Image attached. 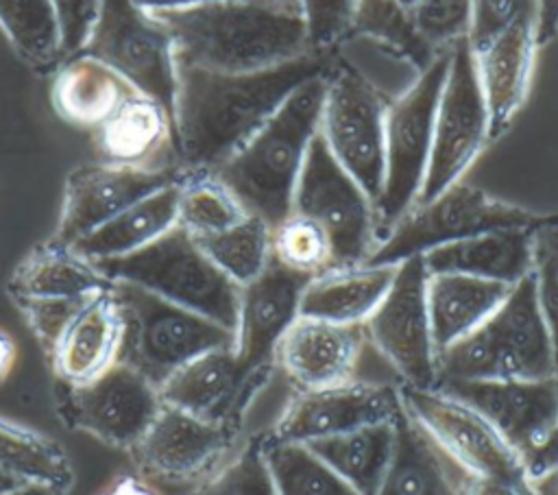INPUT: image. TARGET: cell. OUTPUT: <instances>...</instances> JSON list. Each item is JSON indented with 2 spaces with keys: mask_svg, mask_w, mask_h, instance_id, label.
I'll list each match as a JSON object with an SVG mask.
<instances>
[{
  "mask_svg": "<svg viewBox=\"0 0 558 495\" xmlns=\"http://www.w3.org/2000/svg\"><path fill=\"white\" fill-rule=\"evenodd\" d=\"M336 52H310L257 72H214L177 63L172 153L181 170H216L303 83L325 74Z\"/></svg>",
  "mask_w": 558,
  "mask_h": 495,
  "instance_id": "1",
  "label": "cell"
},
{
  "mask_svg": "<svg viewBox=\"0 0 558 495\" xmlns=\"http://www.w3.org/2000/svg\"><path fill=\"white\" fill-rule=\"evenodd\" d=\"M170 35L177 63L257 72L314 52L301 13L259 0H209L150 13Z\"/></svg>",
  "mask_w": 558,
  "mask_h": 495,
  "instance_id": "2",
  "label": "cell"
},
{
  "mask_svg": "<svg viewBox=\"0 0 558 495\" xmlns=\"http://www.w3.org/2000/svg\"><path fill=\"white\" fill-rule=\"evenodd\" d=\"M327 72L294 89L279 109L214 170L246 212L259 216L270 227L292 212L294 188L307 148L318 133Z\"/></svg>",
  "mask_w": 558,
  "mask_h": 495,
  "instance_id": "3",
  "label": "cell"
},
{
  "mask_svg": "<svg viewBox=\"0 0 558 495\" xmlns=\"http://www.w3.org/2000/svg\"><path fill=\"white\" fill-rule=\"evenodd\" d=\"M438 382L554 379V351L534 281L514 283L504 303L469 336L436 355Z\"/></svg>",
  "mask_w": 558,
  "mask_h": 495,
  "instance_id": "4",
  "label": "cell"
},
{
  "mask_svg": "<svg viewBox=\"0 0 558 495\" xmlns=\"http://www.w3.org/2000/svg\"><path fill=\"white\" fill-rule=\"evenodd\" d=\"M94 264L111 283L124 281L140 286L231 331L235 329L240 286L233 283L207 257L196 238L179 225L135 253Z\"/></svg>",
  "mask_w": 558,
  "mask_h": 495,
  "instance_id": "5",
  "label": "cell"
},
{
  "mask_svg": "<svg viewBox=\"0 0 558 495\" xmlns=\"http://www.w3.org/2000/svg\"><path fill=\"white\" fill-rule=\"evenodd\" d=\"M111 292L122 325L118 362L140 371L157 388L190 360L233 347L231 329L140 286L113 281Z\"/></svg>",
  "mask_w": 558,
  "mask_h": 495,
  "instance_id": "6",
  "label": "cell"
},
{
  "mask_svg": "<svg viewBox=\"0 0 558 495\" xmlns=\"http://www.w3.org/2000/svg\"><path fill=\"white\" fill-rule=\"evenodd\" d=\"M547 214L501 201L464 179L416 203L373 249L364 264L397 266L410 257L495 229H534Z\"/></svg>",
  "mask_w": 558,
  "mask_h": 495,
  "instance_id": "7",
  "label": "cell"
},
{
  "mask_svg": "<svg viewBox=\"0 0 558 495\" xmlns=\"http://www.w3.org/2000/svg\"><path fill=\"white\" fill-rule=\"evenodd\" d=\"M447 63L449 50L438 52L397 98L388 100L384 188L375 203L379 240L416 205L421 194Z\"/></svg>",
  "mask_w": 558,
  "mask_h": 495,
  "instance_id": "8",
  "label": "cell"
},
{
  "mask_svg": "<svg viewBox=\"0 0 558 495\" xmlns=\"http://www.w3.org/2000/svg\"><path fill=\"white\" fill-rule=\"evenodd\" d=\"M405 416L464 473L512 482L527 491L523 456L475 408L451 393L397 384Z\"/></svg>",
  "mask_w": 558,
  "mask_h": 495,
  "instance_id": "9",
  "label": "cell"
},
{
  "mask_svg": "<svg viewBox=\"0 0 558 495\" xmlns=\"http://www.w3.org/2000/svg\"><path fill=\"white\" fill-rule=\"evenodd\" d=\"M388 100L353 65L333 59L325 76L318 133L338 164L377 203L386 170Z\"/></svg>",
  "mask_w": 558,
  "mask_h": 495,
  "instance_id": "10",
  "label": "cell"
},
{
  "mask_svg": "<svg viewBox=\"0 0 558 495\" xmlns=\"http://www.w3.org/2000/svg\"><path fill=\"white\" fill-rule=\"evenodd\" d=\"M490 142V118L469 39L449 48L445 83L436 105L432 150L416 203L429 201L464 179Z\"/></svg>",
  "mask_w": 558,
  "mask_h": 495,
  "instance_id": "11",
  "label": "cell"
},
{
  "mask_svg": "<svg viewBox=\"0 0 558 495\" xmlns=\"http://www.w3.org/2000/svg\"><path fill=\"white\" fill-rule=\"evenodd\" d=\"M240 423H214L161 403L150 427L129 449L137 475L183 495L214 475L244 440Z\"/></svg>",
  "mask_w": 558,
  "mask_h": 495,
  "instance_id": "12",
  "label": "cell"
},
{
  "mask_svg": "<svg viewBox=\"0 0 558 495\" xmlns=\"http://www.w3.org/2000/svg\"><path fill=\"white\" fill-rule=\"evenodd\" d=\"M292 212L316 220L327 231L336 266L364 264L379 242L375 203L338 164L320 133L307 148Z\"/></svg>",
  "mask_w": 558,
  "mask_h": 495,
  "instance_id": "13",
  "label": "cell"
},
{
  "mask_svg": "<svg viewBox=\"0 0 558 495\" xmlns=\"http://www.w3.org/2000/svg\"><path fill=\"white\" fill-rule=\"evenodd\" d=\"M81 52L111 68L137 94L157 100L174 118V44L150 13L131 0H102L98 22Z\"/></svg>",
  "mask_w": 558,
  "mask_h": 495,
  "instance_id": "14",
  "label": "cell"
},
{
  "mask_svg": "<svg viewBox=\"0 0 558 495\" xmlns=\"http://www.w3.org/2000/svg\"><path fill=\"white\" fill-rule=\"evenodd\" d=\"M425 286L421 257L397 264L388 292L364 323L371 349L395 371L401 386L429 388L438 377Z\"/></svg>",
  "mask_w": 558,
  "mask_h": 495,
  "instance_id": "15",
  "label": "cell"
},
{
  "mask_svg": "<svg viewBox=\"0 0 558 495\" xmlns=\"http://www.w3.org/2000/svg\"><path fill=\"white\" fill-rule=\"evenodd\" d=\"M61 386L59 412L65 423L126 451L144 436L161 410L157 386L122 362H116L87 384Z\"/></svg>",
  "mask_w": 558,
  "mask_h": 495,
  "instance_id": "16",
  "label": "cell"
},
{
  "mask_svg": "<svg viewBox=\"0 0 558 495\" xmlns=\"http://www.w3.org/2000/svg\"><path fill=\"white\" fill-rule=\"evenodd\" d=\"M179 166L81 164L68 172L52 240L74 244L140 198L181 179Z\"/></svg>",
  "mask_w": 558,
  "mask_h": 495,
  "instance_id": "17",
  "label": "cell"
},
{
  "mask_svg": "<svg viewBox=\"0 0 558 495\" xmlns=\"http://www.w3.org/2000/svg\"><path fill=\"white\" fill-rule=\"evenodd\" d=\"M401 412L397 384L353 379L333 388L294 390L266 436L283 443H312L395 421Z\"/></svg>",
  "mask_w": 558,
  "mask_h": 495,
  "instance_id": "18",
  "label": "cell"
},
{
  "mask_svg": "<svg viewBox=\"0 0 558 495\" xmlns=\"http://www.w3.org/2000/svg\"><path fill=\"white\" fill-rule=\"evenodd\" d=\"M307 281L270 262L264 273L240 288L233 351L251 379L266 382L275 371V349L286 329L299 318Z\"/></svg>",
  "mask_w": 558,
  "mask_h": 495,
  "instance_id": "19",
  "label": "cell"
},
{
  "mask_svg": "<svg viewBox=\"0 0 558 495\" xmlns=\"http://www.w3.org/2000/svg\"><path fill=\"white\" fill-rule=\"evenodd\" d=\"M368 349L364 325L299 316L275 349V371L292 390H320L357 379Z\"/></svg>",
  "mask_w": 558,
  "mask_h": 495,
  "instance_id": "20",
  "label": "cell"
},
{
  "mask_svg": "<svg viewBox=\"0 0 558 495\" xmlns=\"http://www.w3.org/2000/svg\"><path fill=\"white\" fill-rule=\"evenodd\" d=\"M436 386L475 408L523 460L558 419L554 379H473L438 382Z\"/></svg>",
  "mask_w": 558,
  "mask_h": 495,
  "instance_id": "21",
  "label": "cell"
},
{
  "mask_svg": "<svg viewBox=\"0 0 558 495\" xmlns=\"http://www.w3.org/2000/svg\"><path fill=\"white\" fill-rule=\"evenodd\" d=\"M264 384L242 371L233 347H220L177 369L157 390L163 406L205 421L242 425L251 399Z\"/></svg>",
  "mask_w": 558,
  "mask_h": 495,
  "instance_id": "22",
  "label": "cell"
},
{
  "mask_svg": "<svg viewBox=\"0 0 558 495\" xmlns=\"http://www.w3.org/2000/svg\"><path fill=\"white\" fill-rule=\"evenodd\" d=\"M536 52L534 17L510 24L473 50L480 87L490 118V142L510 129L523 107L532 85Z\"/></svg>",
  "mask_w": 558,
  "mask_h": 495,
  "instance_id": "23",
  "label": "cell"
},
{
  "mask_svg": "<svg viewBox=\"0 0 558 495\" xmlns=\"http://www.w3.org/2000/svg\"><path fill=\"white\" fill-rule=\"evenodd\" d=\"M122 325L111 288L92 294L59 336L50 364L61 384L81 386L118 362Z\"/></svg>",
  "mask_w": 558,
  "mask_h": 495,
  "instance_id": "24",
  "label": "cell"
},
{
  "mask_svg": "<svg viewBox=\"0 0 558 495\" xmlns=\"http://www.w3.org/2000/svg\"><path fill=\"white\" fill-rule=\"evenodd\" d=\"M427 273H456L514 286L532 270V229H495L421 255Z\"/></svg>",
  "mask_w": 558,
  "mask_h": 495,
  "instance_id": "25",
  "label": "cell"
},
{
  "mask_svg": "<svg viewBox=\"0 0 558 495\" xmlns=\"http://www.w3.org/2000/svg\"><path fill=\"white\" fill-rule=\"evenodd\" d=\"M395 270L397 266L381 264L333 266L305 283L299 316L364 325L388 292Z\"/></svg>",
  "mask_w": 558,
  "mask_h": 495,
  "instance_id": "26",
  "label": "cell"
},
{
  "mask_svg": "<svg viewBox=\"0 0 558 495\" xmlns=\"http://www.w3.org/2000/svg\"><path fill=\"white\" fill-rule=\"evenodd\" d=\"M107 288H111V281L92 259L52 238L35 246L7 281V292L13 301L87 299Z\"/></svg>",
  "mask_w": 558,
  "mask_h": 495,
  "instance_id": "27",
  "label": "cell"
},
{
  "mask_svg": "<svg viewBox=\"0 0 558 495\" xmlns=\"http://www.w3.org/2000/svg\"><path fill=\"white\" fill-rule=\"evenodd\" d=\"M510 288L469 275L427 273L425 299L436 353L477 329L504 303Z\"/></svg>",
  "mask_w": 558,
  "mask_h": 495,
  "instance_id": "28",
  "label": "cell"
},
{
  "mask_svg": "<svg viewBox=\"0 0 558 495\" xmlns=\"http://www.w3.org/2000/svg\"><path fill=\"white\" fill-rule=\"evenodd\" d=\"M96 131V148L102 161L124 166H174L157 161L172 155V116L144 94L129 96Z\"/></svg>",
  "mask_w": 558,
  "mask_h": 495,
  "instance_id": "29",
  "label": "cell"
},
{
  "mask_svg": "<svg viewBox=\"0 0 558 495\" xmlns=\"http://www.w3.org/2000/svg\"><path fill=\"white\" fill-rule=\"evenodd\" d=\"M133 94L135 89L120 74L78 52L57 65L50 100L65 122L98 129Z\"/></svg>",
  "mask_w": 558,
  "mask_h": 495,
  "instance_id": "30",
  "label": "cell"
},
{
  "mask_svg": "<svg viewBox=\"0 0 558 495\" xmlns=\"http://www.w3.org/2000/svg\"><path fill=\"white\" fill-rule=\"evenodd\" d=\"M464 473L401 412L390 464L375 495H460Z\"/></svg>",
  "mask_w": 558,
  "mask_h": 495,
  "instance_id": "31",
  "label": "cell"
},
{
  "mask_svg": "<svg viewBox=\"0 0 558 495\" xmlns=\"http://www.w3.org/2000/svg\"><path fill=\"white\" fill-rule=\"evenodd\" d=\"M177 198L179 181L140 198L72 246L92 262L135 253L177 225Z\"/></svg>",
  "mask_w": 558,
  "mask_h": 495,
  "instance_id": "32",
  "label": "cell"
},
{
  "mask_svg": "<svg viewBox=\"0 0 558 495\" xmlns=\"http://www.w3.org/2000/svg\"><path fill=\"white\" fill-rule=\"evenodd\" d=\"M397 419L364 425L307 445L327 467H331L360 495H375L395 451Z\"/></svg>",
  "mask_w": 558,
  "mask_h": 495,
  "instance_id": "33",
  "label": "cell"
},
{
  "mask_svg": "<svg viewBox=\"0 0 558 495\" xmlns=\"http://www.w3.org/2000/svg\"><path fill=\"white\" fill-rule=\"evenodd\" d=\"M0 469L24 484L50 486L63 495L74 486L72 458L63 445L4 414H0Z\"/></svg>",
  "mask_w": 558,
  "mask_h": 495,
  "instance_id": "34",
  "label": "cell"
},
{
  "mask_svg": "<svg viewBox=\"0 0 558 495\" xmlns=\"http://www.w3.org/2000/svg\"><path fill=\"white\" fill-rule=\"evenodd\" d=\"M246 216V207L214 170H183L179 179L177 225L192 238L216 236Z\"/></svg>",
  "mask_w": 558,
  "mask_h": 495,
  "instance_id": "35",
  "label": "cell"
},
{
  "mask_svg": "<svg viewBox=\"0 0 558 495\" xmlns=\"http://www.w3.org/2000/svg\"><path fill=\"white\" fill-rule=\"evenodd\" d=\"M0 28L15 55L33 70L61 63L59 28L50 0H0Z\"/></svg>",
  "mask_w": 558,
  "mask_h": 495,
  "instance_id": "36",
  "label": "cell"
},
{
  "mask_svg": "<svg viewBox=\"0 0 558 495\" xmlns=\"http://www.w3.org/2000/svg\"><path fill=\"white\" fill-rule=\"evenodd\" d=\"M262 447L277 495H360L303 443L262 434Z\"/></svg>",
  "mask_w": 558,
  "mask_h": 495,
  "instance_id": "37",
  "label": "cell"
},
{
  "mask_svg": "<svg viewBox=\"0 0 558 495\" xmlns=\"http://www.w3.org/2000/svg\"><path fill=\"white\" fill-rule=\"evenodd\" d=\"M207 257L240 288L270 264V225L248 214L238 225L196 240Z\"/></svg>",
  "mask_w": 558,
  "mask_h": 495,
  "instance_id": "38",
  "label": "cell"
},
{
  "mask_svg": "<svg viewBox=\"0 0 558 495\" xmlns=\"http://www.w3.org/2000/svg\"><path fill=\"white\" fill-rule=\"evenodd\" d=\"M270 262L312 279L336 266L327 231L312 218L290 212L270 227Z\"/></svg>",
  "mask_w": 558,
  "mask_h": 495,
  "instance_id": "39",
  "label": "cell"
},
{
  "mask_svg": "<svg viewBox=\"0 0 558 495\" xmlns=\"http://www.w3.org/2000/svg\"><path fill=\"white\" fill-rule=\"evenodd\" d=\"M187 495H277L262 434L244 438L231 458Z\"/></svg>",
  "mask_w": 558,
  "mask_h": 495,
  "instance_id": "40",
  "label": "cell"
},
{
  "mask_svg": "<svg viewBox=\"0 0 558 495\" xmlns=\"http://www.w3.org/2000/svg\"><path fill=\"white\" fill-rule=\"evenodd\" d=\"M536 301L554 351V382L558 388V214H547L532 229V270Z\"/></svg>",
  "mask_w": 558,
  "mask_h": 495,
  "instance_id": "41",
  "label": "cell"
},
{
  "mask_svg": "<svg viewBox=\"0 0 558 495\" xmlns=\"http://www.w3.org/2000/svg\"><path fill=\"white\" fill-rule=\"evenodd\" d=\"M473 0H421L410 15L416 39L432 52H445L456 41L469 37Z\"/></svg>",
  "mask_w": 558,
  "mask_h": 495,
  "instance_id": "42",
  "label": "cell"
},
{
  "mask_svg": "<svg viewBox=\"0 0 558 495\" xmlns=\"http://www.w3.org/2000/svg\"><path fill=\"white\" fill-rule=\"evenodd\" d=\"M310 48L333 52L338 44L353 35L360 0H299Z\"/></svg>",
  "mask_w": 558,
  "mask_h": 495,
  "instance_id": "43",
  "label": "cell"
},
{
  "mask_svg": "<svg viewBox=\"0 0 558 495\" xmlns=\"http://www.w3.org/2000/svg\"><path fill=\"white\" fill-rule=\"evenodd\" d=\"M87 299H20L13 303L26 318L41 351L50 358L59 336Z\"/></svg>",
  "mask_w": 558,
  "mask_h": 495,
  "instance_id": "44",
  "label": "cell"
},
{
  "mask_svg": "<svg viewBox=\"0 0 558 495\" xmlns=\"http://www.w3.org/2000/svg\"><path fill=\"white\" fill-rule=\"evenodd\" d=\"M52 11L57 17V28H59V48H61V61L78 55L102 9V0H50Z\"/></svg>",
  "mask_w": 558,
  "mask_h": 495,
  "instance_id": "45",
  "label": "cell"
},
{
  "mask_svg": "<svg viewBox=\"0 0 558 495\" xmlns=\"http://www.w3.org/2000/svg\"><path fill=\"white\" fill-rule=\"evenodd\" d=\"M525 17H534V0H473V20L466 39L475 50Z\"/></svg>",
  "mask_w": 558,
  "mask_h": 495,
  "instance_id": "46",
  "label": "cell"
},
{
  "mask_svg": "<svg viewBox=\"0 0 558 495\" xmlns=\"http://www.w3.org/2000/svg\"><path fill=\"white\" fill-rule=\"evenodd\" d=\"M534 33L538 48L558 35V0H534Z\"/></svg>",
  "mask_w": 558,
  "mask_h": 495,
  "instance_id": "47",
  "label": "cell"
},
{
  "mask_svg": "<svg viewBox=\"0 0 558 495\" xmlns=\"http://www.w3.org/2000/svg\"><path fill=\"white\" fill-rule=\"evenodd\" d=\"M554 464H558V419L551 425V430L547 432V436L525 456L527 475L538 473L543 469H549Z\"/></svg>",
  "mask_w": 558,
  "mask_h": 495,
  "instance_id": "48",
  "label": "cell"
},
{
  "mask_svg": "<svg viewBox=\"0 0 558 495\" xmlns=\"http://www.w3.org/2000/svg\"><path fill=\"white\" fill-rule=\"evenodd\" d=\"M460 495H527V491L504 480L464 475L460 482Z\"/></svg>",
  "mask_w": 558,
  "mask_h": 495,
  "instance_id": "49",
  "label": "cell"
},
{
  "mask_svg": "<svg viewBox=\"0 0 558 495\" xmlns=\"http://www.w3.org/2000/svg\"><path fill=\"white\" fill-rule=\"evenodd\" d=\"M102 495H166L155 484L144 480L142 475H124L118 478Z\"/></svg>",
  "mask_w": 558,
  "mask_h": 495,
  "instance_id": "50",
  "label": "cell"
},
{
  "mask_svg": "<svg viewBox=\"0 0 558 495\" xmlns=\"http://www.w3.org/2000/svg\"><path fill=\"white\" fill-rule=\"evenodd\" d=\"M527 495H558V464L527 475Z\"/></svg>",
  "mask_w": 558,
  "mask_h": 495,
  "instance_id": "51",
  "label": "cell"
},
{
  "mask_svg": "<svg viewBox=\"0 0 558 495\" xmlns=\"http://www.w3.org/2000/svg\"><path fill=\"white\" fill-rule=\"evenodd\" d=\"M17 360V347L11 334L0 329V384L11 375Z\"/></svg>",
  "mask_w": 558,
  "mask_h": 495,
  "instance_id": "52",
  "label": "cell"
},
{
  "mask_svg": "<svg viewBox=\"0 0 558 495\" xmlns=\"http://www.w3.org/2000/svg\"><path fill=\"white\" fill-rule=\"evenodd\" d=\"M135 7H140L146 13H155V11H168V9H181V7H192V4H201V2H209V0H131Z\"/></svg>",
  "mask_w": 558,
  "mask_h": 495,
  "instance_id": "53",
  "label": "cell"
},
{
  "mask_svg": "<svg viewBox=\"0 0 558 495\" xmlns=\"http://www.w3.org/2000/svg\"><path fill=\"white\" fill-rule=\"evenodd\" d=\"M7 495H63L50 486H39V484H22L15 491L7 493Z\"/></svg>",
  "mask_w": 558,
  "mask_h": 495,
  "instance_id": "54",
  "label": "cell"
},
{
  "mask_svg": "<svg viewBox=\"0 0 558 495\" xmlns=\"http://www.w3.org/2000/svg\"><path fill=\"white\" fill-rule=\"evenodd\" d=\"M22 484H24V482H20L17 478H13L11 473H7V471L0 469V495H7V493L15 491V488L22 486Z\"/></svg>",
  "mask_w": 558,
  "mask_h": 495,
  "instance_id": "55",
  "label": "cell"
},
{
  "mask_svg": "<svg viewBox=\"0 0 558 495\" xmlns=\"http://www.w3.org/2000/svg\"><path fill=\"white\" fill-rule=\"evenodd\" d=\"M259 2H266V4H272V7H281V9H288V11H299V0H259Z\"/></svg>",
  "mask_w": 558,
  "mask_h": 495,
  "instance_id": "56",
  "label": "cell"
}]
</instances>
